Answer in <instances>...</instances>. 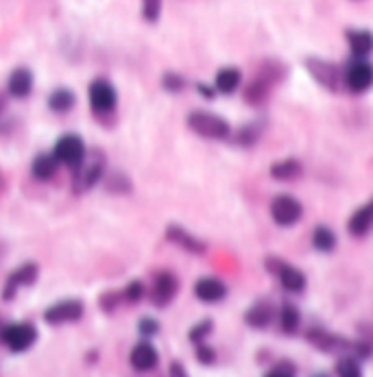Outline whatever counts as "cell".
<instances>
[{
	"label": "cell",
	"mask_w": 373,
	"mask_h": 377,
	"mask_svg": "<svg viewBox=\"0 0 373 377\" xmlns=\"http://www.w3.org/2000/svg\"><path fill=\"white\" fill-rule=\"evenodd\" d=\"M343 81L345 87L352 94H362L373 85V63H369L367 59H358L354 57L350 61V65L345 68L343 73Z\"/></svg>",
	"instance_id": "obj_3"
},
{
	"label": "cell",
	"mask_w": 373,
	"mask_h": 377,
	"mask_svg": "<svg viewBox=\"0 0 373 377\" xmlns=\"http://www.w3.org/2000/svg\"><path fill=\"white\" fill-rule=\"evenodd\" d=\"M162 85H164L168 92H182V90L186 87V81H184V77H179V75H175V73H168V75H164Z\"/></svg>",
	"instance_id": "obj_29"
},
{
	"label": "cell",
	"mask_w": 373,
	"mask_h": 377,
	"mask_svg": "<svg viewBox=\"0 0 373 377\" xmlns=\"http://www.w3.org/2000/svg\"><path fill=\"white\" fill-rule=\"evenodd\" d=\"M266 268L275 272L284 290L301 292L303 288H306V275H303L299 268H295L286 262H280V260H266Z\"/></svg>",
	"instance_id": "obj_8"
},
{
	"label": "cell",
	"mask_w": 373,
	"mask_h": 377,
	"mask_svg": "<svg viewBox=\"0 0 373 377\" xmlns=\"http://www.w3.org/2000/svg\"><path fill=\"white\" fill-rule=\"evenodd\" d=\"M179 290V282L177 277L173 275V272L168 270H162L155 275L153 280V290H151V301L157 305V307H166L168 303H171L175 299Z\"/></svg>",
	"instance_id": "obj_11"
},
{
	"label": "cell",
	"mask_w": 373,
	"mask_h": 377,
	"mask_svg": "<svg viewBox=\"0 0 373 377\" xmlns=\"http://www.w3.org/2000/svg\"><path fill=\"white\" fill-rule=\"evenodd\" d=\"M75 92L73 90H65V87H59L55 90L51 96H48V107L55 112V114H65V112H70L75 107Z\"/></svg>",
	"instance_id": "obj_23"
},
{
	"label": "cell",
	"mask_w": 373,
	"mask_h": 377,
	"mask_svg": "<svg viewBox=\"0 0 373 377\" xmlns=\"http://www.w3.org/2000/svg\"><path fill=\"white\" fill-rule=\"evenodd\" d=\"M188 127L206 140H227L231 135V127L225 118L212 114V112H190L188 114Z\"/></svg>",
	"instance_id": "obj_2"
},
{
	"label": "cell",
	"mask_w": 373,
	"mask_h": 377,
	"mask_svg": "<svg viewBox=\"0 0 373 377\" xmlns=\"http://www.w3.org/2000/svg\"><path fill=\"white\" fill-rule=\"evenodd\" d=\"M199 92L206 96V98H212V96H214V90H210V87H206V85H199Z\"/></svg>",
	"instance_id": "obj_35"
},
{
	"label": "cell",
	"mask_w": 373,
	"mask_h": 377,
	"mask_svg": "<svg viewBox=\"0 0 373 377\" xmlns=\"http://www.w3.org/2000/svg\"><path fill=\"white\" fill-rule=\"evenodd\" d=\"M162 11V0H142V16L147 22H155Z\"/></svg>",
	"instance_id": "obj_28"
},
{
	"label": "cell",
	"mask_w": 373,
	"mask_h": 377,
	"mask_svg": "<svg viewBox=\"0 0 373 377\" xmlns=\"http://www.w3.org/2000/svg\"><path fill=\"white\" fill-rule=\"evenodd\" d=\"M142 294H145V286H142L140 282H131V284L125 288V299H127L129 303L140 301V299H142Z\"/></svg>",
	"instance_id": "obj_30"
},
{
	"label": "cell",
	"mask_w": 373,
	"mask_h": 377,
	"mask_svg": "<svg viewBox=\"0 0 373 377\" xmlns=\"http://www.w3.org/2000/svg\"><path fill=\"white\" fill-rule=\"evenodd\" d=\"M33 90V75L26 68H16L9 77V94L16 98H26Z\"/></svg>",
	"instance_id": "obj_20"
},
{
	"label": "cell",
	"mask_w": 373,
	"mask_h": 377,
	"mask_svg": "<svg viewBox=\"0 0 373 377\" xmlns=\"http://www.w3.org/2000/svg\"><path fill=\"white\" fill-rule=\"evenodd\" d=\"M210 331H212V321H201V323H196V325L190 329L188 338L194 342V345H201V342L210 336Z\"/></svg>",
	"instance_id": "obj_27"
},
{
	"label": "cell",
	"mask_w": 373,
	"mask_h": 377,
	"mask_svg": "<svg viewBox=\"0 0 373 377\" xmlns=\"http://www.w3.org/2000/svg\"><path fill=\"white\" fill-rule=\"evenodd\" d=\"M157 360H159V356L151 342H138V345L131 349V356H129V362L135 371H151V368H155Z\"/></svg>",
	"instance_id": "obj_15"
},
{
	"label": "cell",
	"mask_w": 373,
	"mask_h": 377,
	"mask_svg": "<svg viewBox=\"0 0 373 377\" xmlns=\"http://www.w3.org/2000/svg\"><path fill=\"white\" fill-rule=\"evenodd\" d=\"M315 377H330V375H325V373H317Z\"/></svg>",
	"instance_id": "obj_38"
},
{
	"label": "cell",
	"mask_w": 373,
	"mask_h": 377,
	"mask_svg": "<svg viewBox=\"0 0 373 377\" xmlns=\"http://www.w3.org/2000/svg\"><path fill=\"white\" fill-rule=\"evenodd\" d=\"M264 377H293V373H288V371H284V368H275V371L266 373Z\"/></svg>",
	"instance_id": "obj_34"
},
{
	"label": "cell",
	"mask_w": 373,
	"mask_h": 377,
	"mask_svg": "<svg viewBox=\"0 0 373 377\" xmlns=\"http://www.w3.org/2000/svg\"><path fill=\"white\" fill-rule=\"evenodd\" d=\"M38 280V264H22L18 270H14L9 280H7V286H5V299H11L20 286H31L33 282Z\"/></svg>",
	"instance_id": "obj_14"
},
{
	"label": "cell",
	"mask_w": 373,
	"mask_h": 377,
	"mask_svg": "<svg viewBox=\"0 0 373 377\" xmlns=\"http://www.w3.org/2000/svg\"><path fill=\"white\" fill-rule=\"evenodd\" d=\"M168 377H190V375H188V371L179 362H173L171 368H168Z\"/></svg>",
	"instance_id": "obj_33"
},
{
	"label": "cell",
	"mask_w": 373,
	"mask_h": 377,
	"mask_svg": "<svg viewBox=\"0 0 373 377\" xmlns=\"http://www.w3.org/2000/svg\"><path fill=\"white\" fill-rule=\"evenodd\" d=\"M301 170H303L301 164L297 159L288 157V159H280V161H275L273 166H270V177L278 179V181H293L301 175Z\"/></svg>",
	"instance_id": "obj_21"
},
{
	"label": "cell",
	"mask_w": 373,
	"mask_h": 377,
	"mask_svg": "<svg viewBox=\"0 0 373 377\" xmlns=\"http://www.w3.org/2000/svg\"><path fill=\"white\" fill-rule=\"evenodd\" d=\"M105 175V155L103 151H88L85 157L81 159L79 166H75V179H73V186H75V192H88L92 190L100 179Z\"/></svg>",
	"instance_id": "obj_1"
},
{
	"label": "cell",
	"mask_w": 373,
	"mask_h": 377,
	"mask_svg": "<svg viewBox=\"0 0 373 377\" xmlns=\"http://www.w3.org/2000/svg\"><path fill=\"white\" fill-rule=\"evenodd\" d=\"M36 338H38V331L31 323L7 325L3 334H0V340H3L11 351H26L33 342H36Z\"/></svg>",
	"instance_id": "obj_7"
},
{
	"label": "cell",
	"mask_w": 373,
	"mask_h": 377,
	"mask_svg": "<svg viewBox=\"0 0 373 377\" xmlns=\"http://www.w3.org/2000/svg\"><path fill=\"white\" fill-rule=\"evenodd\" d=\"M299 323H301V317H299V310L295 305L286 303L282 305V310H280V327L284 334H295L299 329Z\"/></svg>",
	"instance_id": "obj_25"
},
{
	"label": "cell",
	"mask_w": 373,
	"mask_h": 377,
	"mask_svg": "<svg viewBox=\"0 0 373 377\" xmlns=\"http://www.w3.org/2000/svg\"><path fill=\"white\" fill-rule=\"evenodd\" d=\"M306 65H308L310 75H312L323 87H327V90H332V92H336L338 87H341V83H345V81H343V73L338 70V68H336L332 61L308 59Z\"/></svg>",
	"instance_id": "obj_10"
},
{
	"label": "cell",
	"mask_w": 373,
	"mask_h": 377,
	"mask_svg": "<svg viewBox=\"0 0 373 377\" xmlns=\"http://www.w3.org/2000/svg\"><path fill=\"white\" fill-rule=\"evenodd\" d=\"M57 164L59 161H57L55 155H38L31 164V173H33V177L40 179V181H48L57 173Z\"/></svg>",
	"instance_id": "obj_22"
},
{
	"label": "cell",
	"mask_w": 373,
	"mask_h": 377,
	"mask_svg": "<svg viewBox=\"0 0 373 377\" xmlns=\"http://www.w3.org/2000/svg\"><path fill=\"white\" fill-rule=\"evenodd\" d=\"M243 83V73L238 68H221L214 77V90L221 94H233Z\"/></svg>",
	"instance_id": "obj_19"
},
{
	"label": "cell",
	"mask_w": 373,
	"mask_h": 377,
	"mask_svg": "<svg viewBox=\"0 0 373 377\" xmlns=\"http://www.w3.org/2000/svg\"><path fill=\"white\" fill-rule=\"evenodd\" d=\"M301 214H303L301 203L290 194H280L270 201V218H273L275 225H280V227L297 225Z\"/></svg>",
	"instance_id": "obj_5"
},
{
	"label": "cell",
	"mask_w": 373,
	"mask_h": 377,
	"mask_svg": "<svg viewBox=\"0 0 373 377\" xmlns=\"http://www.w3.org/2000/svg\"><path fill=\"white\" fill-rule=\"evenodd\" d=\"M85 153L88 151H85L83 140L79 138V135H73V133H68V135H63V138H59L57 144H55V151H53V155L57 157L59 164H65L70 168L79 166L81 159L85 157Z\"/></svg>",
	"instance_id": "obj_6"
},
{
	"label": "cell",
	"mask_w": 373,
	"mask_h": 377,
	"mask_svg": "<svg viewBox=\"0 0 373 377\" xmlns=\"http://www.w3.org/2000/svg\"><path fill=\"white\" fill-rule=\"evenodd\" d=\"M347 44L354 57L367 59L373 53V33L364 28H350L347 31Z\"/></svg>",
	"instance_id": "obj_17"
},
{
	"label": "cell",
	"mask_w": 373,
	"mask_h": 377,
	"mask_svg": "<svg viewBox=\"0 0 373 377\" xmlns=\"http://www.w3.org/2000/svg\"><path fill=\"white\" fill-rule=\"evenodd\" d=\"M138 329H140V334H145V336H153V334L159 331V323H157L155 319H142L140 325H138Z\"/></svg>",
	"instance_id": "obj_32"
},
{
	"label": "cell",
	"mask_w": 373,
	"mask_h": 377,
	"mask_svg": "<svg viewBox=\"0 0 373 377\" xmlns=\"http://www.w3.org/2000/svg\"><path fill=\"white\" fill-rule=\"evenodd\" d=\"M336 373L338 377H362L360 364L356 362V358H341L336 362Z\"/></svg>",
	"instance_id": "obj_26"
},
{
	"label": "cell",
	"mask_w": 373,
	"mask_h": 377,
	"mask_svg": "<svg viewBox=\"0 0 373 377\" xmlns=\"http://www.w3.org/2000/svg\"><path fill=\"white\" fill-rule=\"evenodd\" d=\"M196 360L201 362V364H212L214 360H216V354H214V349L212 347H208V345H196Z\"/></svg>",
	"instance_id": "obj_31"
},
{
	"label": "cell",
	"mask_w": 373,
	"mask_h": 377,
	"mask_svg": "<svg viewBox=\"0 0 373 377\" xmlns=\"http://www.w3.org/2000/svg\"><path fill=\"white\" fill-rule=\"evenodd\" d=\"M5 105H7V100H5V96H3V94H0V112L5 110Z\"/></svg>",
	"instance_id": "obj_37"
},
{
	"label": "cell",
	"mask_w": 373,
	"mask_h": 377,
	"mask_svg": "<svg viewBox=\"0 0 373 377\" xmlns=\"http://www.w3.org/2000/svg\"><path fill=\"white\" fill-rule=\"evenodd\" d=\"M5 188H7V179H5V175H3V170H0V194L5 192Z\"/></svg>",
	"instance_id": "obj_36"
},
{
	"label": "cell",
	"mask_w": 373,
	"mask_h": 377,
	"mask_svg": "<svg viewBox=\"0 0 373 377\" xmlns=\"http://www.w3.org/2000/svg\"><path fill=\"white\" fill-rule=\"evenodd\" d=\"M312 247L321 253H330L336 247V233L327 225H317L312 231Z\"/></svg>",
	"instance_id": "obj_24"
},
{
	"label": "cell",
	"mask_w": 373,
	"mask_h": 377,
	"mask_svg": "<svg viewBox=\"0 0 373 377\" xmlns=\"http://www.w3.org/2000/svg\"><path fill=\"white\" fill-rule=\"evenodd\" d=\"M83 317V303L77 299H65L55 305H51L44 312V321L51 325H61V323H73Z\"/></svg>",
	"instance_id": "obj_9"
},
{
	"label": "cell",
	"mask_w": 373,
	"mask_h": 377,
	"mask_svg": "<svg viewBox=\"0 0 373 377\" xmlns=\"http://www.w3.org/2000/svg\"><path fill=\"white\" fill-rule=\"evenodd\" d=\"M118 94L114 85L105 79H96L90 85V107L96 116H107L116 110Z\"/></svg>",
	"instance_id": "obj_4"
},
{
	"label": "cell",
	"mask_w": 373,
	"mask_h": 377,
	"mask_svg": "<svg viewBox=\"0 0 373 377\" xmlns=\"http://www.w3.org/2000/svg\"><path fill=\"white\" fill-rule=\"evenodd\" d=\"M194 297L203 303H219L227 297V286L216 277H201L194 284Z\"/></svg>",
	"instance_id": "obj_12"
},
{
	"label": "cell",
	"mask_w": 373,
	"mask_h": 377,
	"mask_svg": "<svg viewBox=\"0 0 373 377\" xmlns=\"http://www.w3.org/2000/svg\"><path fill=\"white\" fill-rule=\"evenodd\" d=\"M166 238L171 240V243H175L177 247H182L184 251H188V253H194V255L206 253V245H203L199 238H194L192 233H188V231H186L184 227H179V225H168Z\"/></svg>",
	"instance_id": "obj_13"
},
{
	"label": "cell",
	"mask_w": 373,
	"mask_h": 377,
	"mask_svg": "<svg viewBox=\"0 0 373 377\" xmlns=\"http://www.w3.org/2000/svg\"><path fill=\"white\" fill-rule=\"evenodd\" d=\"M273 321V305L268 301H256L249 310L245 312V323L256 329H264Z\"/></svg>",
	"instance_id": "obj_18"
},
{
	"label": "cell",
	"mask_w": 373,
	"mask_h": 377,
	"mask_svg": "<svg viewBox=\"0 0 373 377\" xmlns=\"http://www.w3.org/2000/svg\"><path fill=\"white\" fill-rule=\"evenodd\" d=\"M371 227H373V198L352 214V218L347 223V231L354 238H362L371 231Z\"/></svg>",
	"instance_id": "obj_16"
}]
</instances>
